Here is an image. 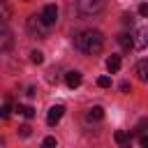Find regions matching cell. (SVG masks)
<instances>
[{"instance_id":"1","label":"cell","mask_w":148,"mask_h":148,"mask_svg":"<svg viewBox=\"0 0 148 148\" xmlns=\"http://www.w3.org/2000/svg\"><path fill=\"white\" fill-rule=\"evenodd\" d=\"M74 46L88 56H97L104 46V35L99 30H81L74 35Z\"/></svg>"},{"instance_id":"2","label":"cell","mask_w":148,"mask_h":148,"mask_svg":"<svg viewBox=\"0 0 148 148\" xmlns=\"http://www.w3.org/2000/svg\"><path fill=\"white\" fill-rule=\"evenodd\" d=\"M104 9V0H76V12L81 16H95Z\"/></svg>"},{"instance_id":"3","label":"cell","mask_w":148,"mask_h":148,"mask_svg":"<svg viewBox=\"0 0 148 148\" xmlns=\"http://www.w3.org/2000/svg\"><path fill=\"white\" fill-rule=\"evenodd\" d=\"M28 30H30L32 35H37V37H46L49 30H51V25H46L39 16H30V18H28Z\"/></svg>"},{"instance_id":"4","label":"cell","mask_w":148,"mask_h":148,"mask_svg":"<svg viewBox=\"0 0 148 148\" xmlns=\"http://www.w3.org/2000/svg\"><path fill=\"white\" fill-rule=\"evenodd\" d=\"M39 18L46 23V25H56V21H58V7L56 5H46L44 9H42V14H39Z\"/></svg>"},{"instance_id":"5","label":"cell","mask_w":148,"mask_h":148,"mask_svg":"<svg viewBox=\"0 0 148 148\" xmlns=\"http://www.w3.org/2000/svg\"><path fill=\"white\" fill-rule=\"evenodd\" d=\"M62 113H65V106L62 104H56V106H51L49 109V113H46V123L53 127V125H58L60 123V118H62Z\"/></svg>"},{"instance_id":"6","label":"cell","mask_w":148,"mask_h":148,"mask_svg":"<svg viewBox=\"0 0 148 148\" xmlns=\"http://www.w3.org/2000/svg\"><path fill=\"white\" fill-rule=\"evenodd\" d=\"M14 44V37H12V30L5 25V23H0V51H7L9 46Z\"/></svg>"},{"instance_id":"7","label":"cell","mask_w":148,"mask_h":148,"mask_svg":"<svg viewBox=\"0 0 148 148\" xmlns=\"http://www.w3.org/2000/svg\"><path fill=\"white\" fill-rule=\"evenodd\" d=\"M132 39H134V46H136V49H146V46H148V28H139V30L132 35Z\"/></svg>"},{"instance_id":"8","label":"cell","mask_w":148,"mask_h":148,"mask_svg":"<svg viewBox=\"0 0 148 148\" xmlns=\"http://www.w3.org/2000/svg\"><path fill=\"white\" fill-rule=\"evenodd\" d=\"M12 16H14V9H12V5H9L7 0H0V23H7Z\"/></svg>"},{"instance_id":"9","label":"cell","mask_w":148,"mask_h":148,"mask_svg":"<svg viewBox=\"0 0 148 148\" xmlns=\"http://www.w3.org/2000/svg\"><path fill=\"white\" fill-rule=\"evenodd\" d=\"M104 118V109L102 106H92V109H88V113H86V120L88 123H97V120H102Z\"/></svg>"},{"instance_id":"10","label":"cell","mask_w":148,"mask_h":148,"mask_svg":"<svg viewBox=\"0 0 148 148\" xmlns=\"http://www.w3.org/2000/svg\"><path fill=\"white\" fill-rule=\"evenodd\" d=\"M65 83L69 88H79L81 86V72H67L65 74Z\"/></svg>"},{"instance_id":"11","label":"cell","mask_w":148,"mask_h":148,"mask_svg":"<svg viewBox=\"0 0 148 148\" xmlns=\"http://www.w3.org/2000/svg\"><path fill=\"white\" fill-rule=\"evenodd\" d=\"M136 74L143 83H148V60H139L136 62Z\"/></svg>"},{"instance_id":"12","label":"cell","mask_w":148,"mask_h":148,"mask_svg":"<svg viewBox=\"0 0 148 148\" xmlns=\"http://www.w3.org/2000/svg\"><path fill=\"white\" fill-rule=\"evenodd\" d=\"M118 44H120L123 49H132V46H134V39H132V35L120 32V35H118Z\"/></svg>"},{"instance_id":"13","label":"cell","mask_w":148,"mask_h":148,"mask_svg":"<svg viewBox=\"0 0 148 148\" xmlns=\"http://www.w3.org/2000/svg\"><path fill=\"white\" fill-rule=\"evenodd\" d=\"M106 69L113 74V72H118L120 69V56H111V58H106Z\"/></svg>"},{"instance_id":"14","label":"cell","mask_w":148,"mask_h":148,"mask_svg":"<svg viewBox=\"0 0 148 148\" xmlns=\"http://www.w3.org/2000/svg\"><path fill=\"white\" fill-rule=\"evenodd\" d=\"M113 139H116L118 143H127V141H130V134H127V132H123V130H118V132L113 134Z\"/></svg>"},{"instance_id":"15","label":"cell","mask_w":148,"mask_h":148,"mask_svg":"<svg viewBox=\"0 0 148 148\" xmlns=\"http://www.w3.org/2000/svg\"><path fill=\"white\" fill-rule=\"evenodd\" d=\"M30 60H32L35 65H42V62H44V53H42V51H32V53H30Z\"/></svg>"},{"instance_id":"16","label":"cell","mask_w":148,"mask_h":148,"mask_svg":"<svg viewBox=\"0 0 148 148\" xmlns=\"http://www.w3.org/2000/svg\"><path fill=\"white\" fill-rule=\"evenodd\" d=\"M12 116V104H2L0 106V118H9Z\"/></svg>"},{"instance_id":"17","label":"cell","mask_w":148,"mask_h":148,"mask_svg":"<svg viewBox=\"0 0 148 148\" xmlns=\"http://www.w3.org/2000/svg\"><path fill=\"white\" fill-rule=\"evenodd\" d=\"M18 111H21L25 118H32V116H35V109H32V106H18Z\"/></svg>"},{"instance_id":"18","label":"cell","mask_w":148,"mask_h":148,"mask_svg":"<svg viewBox=\"0 0 148 148\" xmlns=\"http://www.w3.org/2000/svg\"><path fill=\"white\" fill-rule=\"evenodd\" d=\"M97 86H99V88H109V86H111V79H109V76H99V79H97Z\"/></svg>"},{"instance_id":"19","label":"cell","mask_w":148,"mask_h":148,"mask_svg":"<svg viewBox=\"0 0 148 148\" xmlns=\"http://www.w3.org/2000/svg\"><path fill=\"white\" fill-rule=\"evenodd\" d=\"M146 127H148V118H141V120H139V125L134 127V132H143Z\"/></svg>"},{"instance_id":"20","label":"cell","mask_w":148,"mask_h":148,"mask_svg":"<svg viewBox=\"0 0 148 148\" xmlns=\"http://www.w3.org/2000/svg\"><path fill=\"white\" fill-rule=\"evenodd\" d=\"M139 14H141L143 18H148V2H141V5H139Z\"/></svg>"},{"instance_id":"21","label":"cell","mask_w":148,"mask_h":148,"mask_svg":"<svg viewBox=\"0 0 148 148\" xmlns=\"http://www.w3.org/2000/svg\"><path fill=\"white\" fill-rule=\"evenodd\" d=\"M18 132H21V136H30V127H28V125L18 127Z\"/></svg>"},{"instance_id":"22","label":"cell","mask_w":148,"mask_h":148,"mask_svg":"<svg viewBox=\"0 0 148 148\" xmlns=\"http://www.w3.org/2000/svg\"><path fill=\"white\" fill-rule=\"evenodd\" d=\"M44 146H56V136H46L44 139Z\"/></svg>"},{"instance_id":"23","label":"cell","mask_w":148,"mask_h":148,"mask_svg":"<svg viewBox=\"0 0 148 148\" xmlns=\"http://www.w3.org/2000/svg\"><path fill=\"white\" fill-rule=\"evenodd\" d=\"M118 88H120V90H123V92H127V90H130V83H127V81H123V83H120V86H118Z\"/></svg>"},{"instance_id":"24","label":"cell","mask_w":148,"mask_h":148,"mask_svg":"<svg viewBox=\"0 0 148 148\" xmlns=\"http://www.w3.org/2000/svg\"><path fill=\"white\" fill-rule=\"evenodd\" d=\"M139 143H141L143 148H148V136H141V139H139Z\"/></svg>"},{"instance_id":"25","label":"cell","mask_w":148,"mask_h":148,"mask_svg":"<svg viewBox=\"0 0 148 148\" xmlns=\"http://www.w3.org/2000/svg\"><path fill=\"white\" fill-rule=\"evenodd\" d=\"M2 143H5V141H2V139H0V146H2Z\"/></svg>"}]
</instances>
